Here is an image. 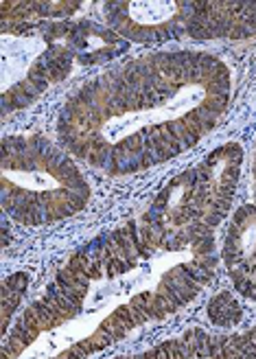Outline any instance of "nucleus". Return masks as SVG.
Wrapping results in <instances>:
<instances>
[{
  "label": "nucleus",
  "instance_id": "obj_4",
  "mask_svg": "<svg viewBox=\"0 0 256 359\" xmlns=\"http://www.w3.org/2000/svg\"><path fill=\"white\" fill-rule=\"evenodd\" d=\"M101 11L109 29L138 46L256 35V0H109Z\"/></svg>",
  "mask_w": 256,
  "mask_h": 359
},
{
  "label": "nucleus",
  "instance_id": "obj_1",
  "mask_svg": "<svg viewBox=\"0 0 256 359\" xmlns=\"http://www.w3.org/2000/svg\"><path fill=\"white\" fill-rule=\"evenodd\" d=\"M215 228H173L144 208L75 250L13 320L0 359H90L184 309L217 274Z\"/></svg>",
  "mask_w": 256,
  "mask_h": 359
},
{
  "label": "nucleus",
  "instance_id": "obj_3",
  "mask_svg": "<svg viewBox=\"0 0 256 359\" xmlns=\"http://www.w3.org/2000/svg\"><path fill=\"white\" fill-rule=\"evenodd\" d=\"M0 202L7 217L25 228L60 224L90 202V182L58 140L44 134H7L0 156Z\"/></svg>",
  "mask_w": 256,
  "mask_h": 359
},
{
  "label": "nucleus",
  "instance_id": "obj_9",
  "mask_svg": "<svg viewBox=\"0 0 256 359\" xmlns=\"http://www.w3.org/2000/svg\"><path fill=\"white\" fill-rule=\"evenodd\" d=\"M27 287H29V276L25 272H15L3 280V337L9 333V329L13 325L11 313L18 309V304H20Z\"/></svg>",
  "mask_w": 256,
  "mask_h": 359
},
{
  "label": "nucleus",
  "instance_id": "obj_10",
  "mask_svg": "<svg viewBox=\"0 0 256 359\" xmlns=\"http://www.w3.org/2000/svg\"><path fill=\"white\" fill-rule=\"evenodd\" d=\"M252 193H254V204H256V138H254V154H252Z\"/></svg>",
  "mask_w": 256,
  "mask_h": 359
},
{
  "label": "nucleus",
  "instance_id": "obj_2",
  "mask_svg": "<svg viewBox=\"0 0 256 359\" xmlns=\"http://www.w3.org/2000/svg\"><path fill=\"white\" fill-rule=\"evenodd\" d=\"M232 70L202 48L130 57L81 83L60 110L58 142L81 165L123 177L199 145L226 116Z\"/></svg>",
  "mask_w": 256,
  "mask_h": 359
},
{
  "label": "nucleus",
  "instance_id": "obj_6",
  "mask_svg": "<svg viewBox=\"0 0 256 359\" xmlns=\"http://www.w3.org/2000/svg\"><path fill=\"white\" fill-rule=\"evenodd\" d=\"M226 274L245 300L256 302V204H241L230 215L219 250Z\"/></svg>",
  "mask_w": 256,
  "mask_h": 359
},
{
  "label": "nucleus",
  "instance_id": "obj_8",
  "mask_svg": "<svg viewBox=\"0 0 256 359\" xmlns=\"http://www.w3.org/2000/svg\"><path fill=\"white\" fill-rule=\"evenodd\" d=\"M208 318H210V322L215 327L234 331V327L243 320L241 302L236 300L230 292L217 294L208 304Z\"/></svg>",
  "mask_w": 256,
  "mask_h": 359
},
{
  "label": "nucleus",
  "instance_id": "obj_7",
  "mask_svg": "<svg viewBox=\"0 0 256 359\" xmlns=\"http://www.w3.org/2000/svg\"><path fill=\"white\" fill-rule=\"evenodd\" d=\"M83 3H68V0H44V3H20V0H3L0 3V27L3 31H11L18 27L40 25V22H53V20H68L75 15Z\"/></svg>",
  "mask_w": 256,
  "mask_h": 359
},
{
  "label": "nucleus",
  "instance_id": "obj_5",
  "mask_svg": "<svg viewBox=\"0 0 256 359\" xmlns=\"http://www.w3.org/2000/svg\"><path fill=\"white\" fill-rule=\"evenodd\" d=\"M109 359H256V327L224 333L193 327L140 353Z\"/></svg>",
  "mask_w": 256,
  "mask_h": 359
}]
</instances>
